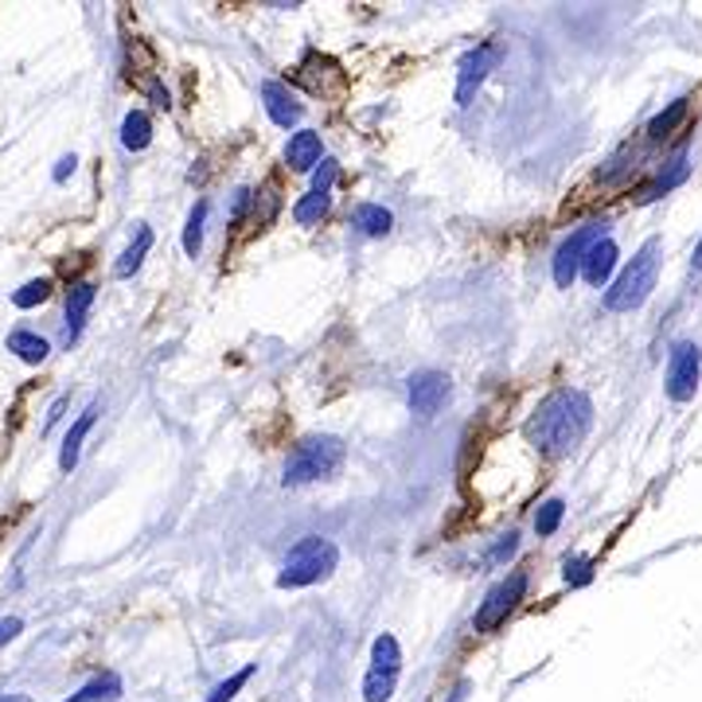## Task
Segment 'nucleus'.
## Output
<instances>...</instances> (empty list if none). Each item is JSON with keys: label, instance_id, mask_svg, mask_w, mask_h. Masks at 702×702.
<instances>
[{"label": "nucleus", "instance_id": "nucleus-1", "mask_svg": "<svg viewBox=\"0 0 702 702\" xmlns=\"http://www.w3.org/2000/svg\"><path fill=\"white\" fill-rule=\"evenodd\" d=\"M590 426H593L590 394L566 386V391H554L551 398H543V406L534 410L527 433H531V441L546 457H562V453L578 449L581 441H586V433H590Z\"/></svg>", "mask_w": 702, "mask_h": 702}, {"label": "nucleus", "instance_id": "nucleus-2", "mask_svg": "<svg viewBox=\"0 0 702 702\" xmlns=\"http://www.w3.org/2000/svg\"><path fill=\"white\" fill-rule=\"evenodd\" d=\"M336 566H340L336 543H332V539H320V534H305V539L285 554L278 586L281 590H305V586H317V581L332 578Z\"/></svg>", "mask_w": 702, "mask_h": 702}, {"label": "nucleus", "instance_id": "nucleus-3", "mask_svg": "<svg viewBox=\"0 0 702 702\" xmlns=\"http://www.w3.org/2000/svg\"><path fill=\"white\" fill-rule=\"evenodd\" d=\"M655 278H660V238H648L640 246V254L628 262V270L613 281V290H605V309L608 312H632L640 309L655 290Z\"/></svg>", "mask_w": 702, "mask_h": 702}, {"label": "nucleus", "instance_id": "nucleus-4", "mask_svg": "<svg viewBox=\"0 0 702 702\" xmlns=\"http://www.w3.org/2000/svg\"><path fill=\"white\" fill-rule=\"evenodd\" d=\"M340 465H344V441L340 438H305L297 449H293L281 484L300 488V484H312V480H328V477H336Z\"/></svg>", "mask_w": 702, "mask_h": 702}, {"label": "nucleus", "instance_id": "nucleus-5", "mask_svg": "<svg viewBox=\"0 0 702 702\" xmlns=\"http://www.w3.org/2000/svg\"><path fill=\"white\" fill-rule=\"evenodd\" d=\"M524 593H527V574H512V578H504L500 586H492L484 605L477 608V620H472L477 632H496V628L515 613V605L524 601Z\"/></svg>", "mask_w": 702, "mask_h": 702}, {"label": "nucleus", "instance_id": "nucleus-6", "mask_svg": "<svg viewBox=\"0 0 702 702\" xmlns=\"http://www.w3.org/2000/svg\"><path fill=\"white\" fill-rule=\"evenodd\" d=\"M699 371H702V352L683 340V344L672 347V359H667V398L672 403H691L694 391H699Z\"/></svg>", "mask_w": 702, "mask_h": 702}, {"label": "nucleus", "instance_id": "nucleus-7", "mask_svg": "<svg viewBox=\"0 0 702 702\" xmlns=\"http://www.w3.org/2000/svg\"><path fill=\"white\" fill-rule=\"evenodd\" d=\"M605 226L608 223L581 226L578 234H570V238L558 246V254H554V285H558V290H570L574 285V278L581 273V262H586V254H590V246L605 238Z\"/></svg>", "mask_w": 702, "mask_h": 702}, {"label": "nucleus", "instance_id": "nucleus-8", "mask_svg": "<svg viewBox=\"0 0 702 702\" xmlns=\"http://www.w3.org/2000/svg\"><path fill=\"white\" fill-rule=\"evenodd\" d=\"M406 394H410V410L421 414V418H433L441 406L449 403L453 383L445 371H414L410 383H406Z\"/></svg>", "mask_w": 702, "mask_h": 702}, {"label": "nucleus", "instance_id": "nucleus-9", "mask_svg": "<svg viewBox=\"0 0 702 702\" xmlns=\"http://www.w3.org/2000/svg\"><path fill=\"white\" fill-rule=\"evenodd\" d=\"M496 47L492 44H480L477 51H468L465 59H460V83H457V106H468L472 102V94L480 90V83L488 78V71L496 66Z\"/></svg>", "mask_w": 702, "mask_h": 702}, {"label": "nucleus", "instance_id": "nucleus-10", "mask_svg": "<svg viewBox=\"0 0 702 702\" xmlns=\"http://www.w3.org/2000/svg\"><path fill=\"white\" fill-rule=\"evenodd\" d=\"M262 98H266V113H270L273 125H281V130H293L300 122V113H305V106L297 102V94L285 83H273V78L262 83Z\"/></svg>", "mask_w": 702, "mask_h": 702}, {"label": "nucleus", "instance_id": "nucleus-11", "mask_svg": "<svg viewBox=\"0 0 702 702\" xmlns=\"http://www.w3.org/2000/svg\"><path fill=\"white\" fill-rule=\"evenodd\" d=\"M90 305H94V285H75L71 297H66V320H63V347L78 344L86 328V317H90Z\"/></svg>", "mask_w": 702, "mask_h": 702}, {"label": "nucleus", "instance_id": "nucleus-12", "mask_svg": "<svg viewBox=\"0 0 702 702\" xmlns=\"http://www.w3.org/2000/svg\"><path fill=\"white\" fill-rule=\"evenodd\" d=\"M285 160H290V169H293V172L317 169L320 160H324V149H320V133H312V130L293 133L290 145H285Z\"/></svg>", "mask_w": 702, "mask_h": 702}, {"label": "nucleus", "instance_id": "nucleus-13", "mask_svg": "<svg viewBox=\"0 0 702 702\" xmlns=\"http://www.w3.org/2000/svg\"><path fill=\"white\" fill-rule=\"evenodd\" d=\"M613 270H617V246H613V238H601V243H593L590 254H586V262H581V278L601 290V285L613 278Z\"/></svg>", "mask_w": 702, "mask_h": 702}, {"label": "nucleus", "instance_id": "nucleus-14", "mask_svg": "<svg viewBox=\"0 0 702 702\" xmlns=\"http://www.w3.org/2000/svg\"><path fill=\"white\" fill-rule=\"evenodd\" d=\"M94 418H98V406H86V414L75 421V426H71V433H66L63 453H59V468H63V472H71V468L78 465V453H83L86 433L94 430Z\"/></svg>", "mask_w": 702, "mask_h": 702}, {"label": "nucleus", "instance_id": "nucleus-15", "mask_svg": "<svg viewBox=\"0 0 702 702\" xmlns=\"http://www.w3.org/2000/svg\"><path fill=\"white\" fill-rule=\"evenodd\" d=\"M352 226H356L359 234H367V238H383V234L394 226V215L383 204H359L356 211H352Z\"/></svg>", "mask_w": 702, "mask_h": 702}, {"label": "nucleus", "instance_id": "nucleus-16", "mask_svg": "<svg viewBox=\"0 0 702 702\" xmlns=\"http://www.w3.org/2000/svg\"><path fill=\"white\" fill-rule=\"evenodd\" d=\"M122 675L118 672H102L98 679H90V683L83 687V691H75L66 702H118L122 699Z\"/></svg>", "mask_w": 702, "mask_h": 702}, {"label": "nucleus", "instance_id": "nucleus-17", "mask_svg": "<svg viewBox=\"0 0 702 702\" xmlns=\"http://www.w3.org/2000/svg\"><path fill=\"white\" fill-rule=\"evenodd\" d=\"M149 140H152L149 113H145V110L125 113V122H122V145H125V149H130V152H140V149H149Z\"/></svg>", "mask_w": 702, "mask_h": 702}, {"label": "nucleus", "instance_id": "nucleus-18", "mask_svg": "<svg viewBox=\"0 0 702 702\" xmlns=\"http://www.w3.org/2000/svg\"><path fill=\"white\" fill-rule=\"evenodd\" d=\"M9 352H16L24 364H44L51 344H47L44 336H36V332H28V328H16L9 336Z\"/></svg>", "mask_w": 702, "mask_h": 702}, {"label": "nucleus", "instance_id": "nucleus-19", "mask_svg": "<svg viewBox=\"0 0 702 702\" xmlns=\"http://www.w3.org/2000/svg\"><path fill=\"white\" fill-rule=\"evenodd\" d=\"M683 122H687V98H675V102L667 106L664 113H655L652 122H648V137H652V140H667Z\"/></svg>", "mask_w": 702, "mask_h": 702}, {"label": "nucleus", "instance_id": "nucleus-20", "mask_svg": "<svg viewBox=\"0 0 702 702\" xmlns=\"http://www.w3.org/2000/svg\"><path fill=\"white\" fill-rule=\"evenodd\" d=\"M149 250H152V231H149V226H140L137 238H133V246L122 254V258H118L113 273H118V278H133V273L140 270V262H145V254H149Z\"/></svg>", "mask_w": 702, "mask_h": 702}, {"label": "nucleus", "instance_id": "nucleus-21", "mask_svg": "<svg viewBox=\"0 0 702 702\" xmlns=\"http://www.w3.org/2000/svg\"><path fill=\"white\" fill-rule=\"evenodd\" d=\"M371 664H374V672L398 675V667H403V648H398V640H394L391 632H383V637L374 640Z\"/></svg>", "mask_w": 702, "mask_h": 702}, {"label": "nucleus", "instance_id": "nucleus-22", "mask_svg": "<svg viewBox=\"0 0 702 702\" xmlns=\"http://www.w3.org/2000/svg\"><path fill=\"white\" fill-rule=\"evenodd\" d=\"M687 172H691V164H687V157H683V152H679V157H675L672 164H667V172H660V176H655V184L648 187V196H644V199H660V196H667L672 187L683 184Z\"/></svg>", "mask_w": 702, "mask_h": 702}, {"label": "nucleus", "instance_id": "nucleus-23", "mask_svg": "<svg viewBox=\"0 0 702 702\" xmlns=\"http://www.w3.org/2000/svg\"><path fill=\"white\" fill-rule=\"evenodd\" d=\"M204 219H207V204L199 199V204L192 207V215H187V231H184L187 258H199V250H204Z\"/></svg>", "mask_w": 702, "mask_h": 702}, {"label": "nucleus", "instance_id": "nucleus-24", "mask_svg": "<svg viewBox=\"0 0 702 702\" xmlns=\"http://www.w3.org/2000/svg\"><path fill=\"white\" fill-rule=\"evenodd\" d=\"M328 207H332V196H317V192H309V196L293 207V219H297L300 226H312L328 215Z\"/></svg>", "mask_w": 702, "mask_h": 702}, {"label": "nucleus", "instance_id": "nucleus-25", "mask_svg": "<svg viewBox=\"0 0 702 702\" xmlns=\"http://www.w3.org/2000/svg\"><path fill=\"white\" fill-rule=\"evenodd\" d=\"M394 683H398V675H386V672H367L364 679V699L367 702H386L394 694Z\"/></svg>", "mask_w": 702, "mask_h": 702}, {"label": "nucleus", "instance_id": "nucleus-26", "mask_svg": "<svg viewBox=\"0 0 702 702\" xmlns=\"http://www.w3.org/2000/svg\"><path fill=\"white\" fill-rule=\"evenodd\" d=\"M47 293H51V281L36 278V281H28V285H20V290L12 293V305H16V309H36V305H44L47 300Z\"/></svg>", "mask_w": 702, "mask_h": 702}, {"label": "nucleus", "instance_id": "nucleus-27", "mask_svg": "<svg viewBox=\"0 0 702 702\" xmlns=\"http://www.w3.org/2000/svg\"><path fill=\"white\" fill-rule=\"evenodd\" d=\"M562 515H566V504L562 500H546L543 507H539V515H534V531L539 534H554L562 524Z\"/></svg>", "mask_w": 702, "mask_h": 702}, {"label": "nucleus", "instance_id": "nucleus-28", "mask_svg": "<svg viewBox=\"0 0 702 702\" xmlns=\"http://www.w3.org/2000/svg\"><path fill=\"white\" fill-rule=\"evenodd\" d=\"M250 675H254V664H250V667H243V672H238V675H231L226 683H219L215 691H211V699H207V702H231L234 694H238L246 683H250Z\"/></svg>", "mask_w": 702, "mask_h": 702}, {"label": "nucleus", "instance_id": "nucleus-29", "mask_svg": "<svg viewBox=\"0 0 702 702\" xmlns=\"http://www.w3.org/2000/svg\"><path fill=\"white\" fill-rule=\"evenodd\" d=\"M336 176H340V169H336V160H320V169H317V176H312V192L317 196H332V184H336Z\"/></svg>", "mask_w": 702, "mask_h": 702}, {"label": "nucleus", "instance_id": "nucleus-30", "mask_svg": "<svg viewBox=\"0 0 702 702\" xmlns=\"http://www.w3.org/2000/svg\"><path fill=\"white\" fill-rule=\"evenodd\" d=\"M593 578V558H566V581L570 586H590Z\"/></svg>", "mask_w": 702, "mask_h": 702}, {"label": "nucleus", "instance_id": "nucleus-31", "mask_svg": "<svg viewBox=\"0 0 702 702\" xmlns=\"http://www.w3.org/2000/svg\"><path fill=\"white\" fill-rule=\"evenodd\" d=\"M519 551V534L515 531H507L504 539H500V546L492 551V562H504V558H512V554Z\"/></svg>", "mask_w": 702, "mask_h": 702}, {"label": "nucleus", "instance_id": "nucleus-32", "mask_svg": "<svg viewBox=\"0 0 702 702\" xmlns=\"http://www.w3.org/2000/svg\"><path fill=\"white\" fill-rule=\"evenodd\" d=\"M75 164H78L75 157H63V160L56 164V172H51V180H56V184H63V180L71 176V172H75Z\"/></svg>", "mask_w": 702, "mask_h": 702}, {"label": "nucleus", "instance_id": "nucleus-33", "mask_svg": "<svg viewBox=\"0 0 702 702\" xmlns=\"http://www.w3.org/2000/svg\"><path fill=\"white\" fill-rule=\"evenodd\" d=\"M20 628H24V620H20V617H12V620H0V644H4V640H12V637H16Z\"/></svg>", "mask_w": 702, "mask_h": 702}, {"label": "nucleus", "instance_id": "nucleus-34", "mask_svg": "<svg viewBox=\"0 0 702 702\" xmlns=\"http://www.w3.org/2000/svg\"><path fill=\"white\" fill-rule=\"evenodd\" d=\"M468 691H472V683H468V679H460V683H457V687H453L449 702H468Z\"/></svg>", "mask_w": 702, "mask_h": 702}, {"label": "nucleus", "instance_id": "nucleus-35", "mask_svg": "<svg viewBox=\"0 0 702 702\" xmlns=\"http://www.w3.org/2000/svg\"><path fill=\"white\" fill-rule=\"evenodd\" d=\"M63 406H66L63 398H59V403L51 406V414H47V426H56V421H59V414H63Z\"/></svg>", "mask_w": 702, "mask_h": 702}, {"label": "nucleus", "instance_id": "nucleus-36", "mask_svg": "<svg viewBox=\"0 0 702 702\" xmlns=\"http://www.w3.org/2000/svg\"><path fill=\"white\" fill-rule=\"evenodd\" d=\"M691 266H694V270H702V238H699V246H694V258H691Z\"/></svg>", "mask_w": 702, "mask_h": 702}, {"label": "nucleus", "instance_id": "nucleus-37", "mask_svg": "<svg viewBox=\"0 0 702 702\" xmlns=\"http://www.w3.org/2000/svg\"><path fill=\"white\" fill-rule=\"evenodd\" d=\"M0 702H28L24 694H0Z\"/></svg>", "mask_w": 702, "mask_h": 702}]
</instances>
